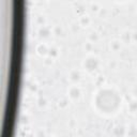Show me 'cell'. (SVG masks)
<instances>
[{
	"mask_svg": "<svg viewBox=\"0 0 137 137\" xmlns=\"http://www.w3.org/2000/svg\"><path fill=\"white\" fill-rule=\"evenodd\" d=\"M122 104L120 92L112 87H101L93 97V106L102 115L116 113Z\"/></svg>",
	"mask_w": 137,
	"mask_h": 137,
	"instance_id": "cell-1",
	"label": "cell"
},
{
	"mask_svg": "<svg viewBox=\"0 0 137 137\" xmlns=\"http://www.w3.org/2000/svg\"><path fill=\"white\" fill-rule=\"evenodd\" d=\"M83 65L85 67V70L87 72H90L92 73L94 72L95 70H98L99 68V65H100V61L97 57L94 56H88L85 58V60L83 62Z\"/></svg>",
	"mask_w": 137,
	"mask_h": 137,
	"instance_id": "cell-2",
	"label": "cell"
},
{
	"mask_svg": "<svg viewBox=\"0 0 137 137\" xmlns=\"http://www.w3.org/2000/svg\"><path fill=\"white\" fill-rule=\"evenodd\" d=\"M80 94H81V91H80V89H79L77 86H72V87H70V89H68V97H70L72 100L79 99Z\"/></svg>",
	"mask_w": 137,
	"mask_h": 137,
	"instance_id": "cell-3",
	"label": "cell"
},
{
	"mask_svg": "<svg viewBox=\"0 0 137 137\" xmlns=\"http://www.w3.org/2000/svg\"><path fill=\"white\" fill-rule=\"evenodd\" d=\"M38 33H39V35L41 36V38L45 39V38H48V36L52 34V30L49 29L47 26H44V25H42V26H41L40 28H39Z\"/></svg>",
	"mask_w": 137,
	"mask_h": 137,
	"instance_id": "cell-4",
	"label": "cell"
},
{
	"mask_svg": "<svg viewBox=\"0 0 137 137\" xmlns=\"http://www.w3.org/2000/svg\"><path fill=\"white\" fill-rule=\"evenodd\" d=\"M36 53H38L40 56H47L48 55V46L45 43H40L38 46H36Z\"/></svg>",
	"mask_w": 137,
	"mask_h": 137,
	"instance_id": "cell-5",
	"label": "cell"
},
{
	"mask_svg": "<svg viewBox=\"0 0 137 137\" xmlns=\"http://www.w3.org/2000/svg\"><path fill=\"white\" fill-rule=\"evenodd\" d=\"M70 79L72 81H74V83H77L80 79V73L77 70H72L70 72Z\"/></svg>",
	"mask_w": 137,
	"mask_h": 137,
	"instance_id": "cell-6",
	"label": "cell"
},
{
	"mask_svg": "<svg viewBox=\"0 0 137 137\" xmlns=\"http://www.w3.org/2000/svg\"><path fill=\"white\" fill-rule=\"evenodd\" d=\"M58 48L56 46H49L48 47V56L49 57H52V58H55V57H57L58 56Z\"/></svg>",
	"mask_w": 137,
	"mask_h": 137,
	"instance_id": "cell-7",
	"label": "cell"
},
{
	"mask_svg": "<svg viewBox=\"0 0 137 137\" xmlns=\"http://www.w3.org/2000/svg\"><path fill=\"white\" fill-rule=\"evenodd\" d=\"M121 40L123 41L124 43H129L130 41L132 40V33L129 32V31H125L121 34Z\"/></svg>",
	"mask_w": 137,
	"mask_h": 137,
	"instance_id": "cell-8",
	"label": "cell"
},
{
	"mask_svg": "<svg viewBox=\"0 0 137 137\" xmlns=\"http://www.w3.org/2000/svg\"><path fill=\"white\" fill-rule=\"evenodd\" d=\"M129 108L131 111H137V100L132 99L129 102Z\"/></svg>",
	"mask_w": 137,
	"mask_h": 137,
	"instance_id": "cell-9",
	"label": "cell"
},
{
	"mask_svg": "<svg viewBox=\"0 0 137 137\" xmlns=\"http://www.w3.org/2000/svg\"><path fill=\"white\" fill-rule=\"evenodd\" d=\"M113 133H115V135L117 136H122V135H124L125 134V129L123 126H117L115 130H113Z\"/></svg>",
	"mask_w": 137,
	"mask_h": 137,
	"instance_id": "cell-10",
	"label": "cell"
},
{
	"mask_svg": "<svg viewBox=\"0 0 137 137\" xmlns=\"http://www.w3.org/2000/svg\"><path fill=\"white\" fill-rule=\"evenodd\" d=\"M89 22H90V19H89L88 16H86V15L80 16V18H79V24H80L81 26H88Z\"/></svg>",
	"mask_w": 137,
	"mask_h": 137,
	"instance_id": "cell-11",
	"label": "cell"
},
{
	"mask_svg": "<svg viewBox=\"0 0 137 137\" xmlns=\"http://www.w3.org/2000/svg\"><path fill=\"white\" fill-rule=\"evenodd\" d=\"M120 42L119 41H117V40H115V41H112V42L110 43V47H111V49L112 51H118V49H120Z\"/></svg>",
	"mask_w": 137,
	"mask_h": 137,
	"instance_id": "cell-12",
	"label": "cell"
},
{
	"mask_svg": "<svg viewBox=\"0 0 137 137\" xmlns=\"http://www.w3.org/2000/svg\"><path fill=\"white\" fill-rule=\"evenodd\" d=\"M27 88H28L31 92H35V91L38 90V85L35 83H28L27 84Z\"/></svg>",
	"mask_w": 137,
	"mask_h": 137,
	"instance_id": "cell-13",
	"label": "cell"
},
{
	"mask_svg": "<svg viewBox=\"0 0 137 137\" xmlns=\"http://www.w3.org/2000/svg\"><path fill=\"white\" fill-rule=\"evenodd\" d=\"M46 103H47L46 99L43 98V95H40L39 99H38V105H39V106H41V107L45 106V105H46Z\"/></svg>",
	"mask_w": 137,
	"mask_h": 137,
	"instance_id": "cell-14",
	"label": "cell"
},
{
	"mask_svg": "<svg viewBox=\"0 0 137 137\" xmlns=\"http://www.w3.org/2000/svg\"><path fill=\"white\" fill-rule=\"evenodd\" d=\"M63 33V30H62V28L60 26H56L54 28V34L55 35H57V36H59V35H61Z\"/></svg>",
	"mask_w": 137,
	"mask_h": 137,
	"instance_id": "cell-15",
	"label": "cell"
},
{
	"mask_svg": "<svg viewBox=\"0 0 137 137\" xmlns=\"http://www.w3.org/2000/svg\"><path fill=\"white\" fill-rule=\"evenodd\" d=\"M75 11H76V13H77L78 15L83 16L84 13H85V8H84L83 6H77V8L75 9Z\"/></svg>",
	"mask_w": 137,
	"mask_h": 137,
	"instance_id": "cell-16",
	"label": "cell"
},
{
	"mask_svg": "<svg viewBox=\"0 0 137 137\" xmlns=\"http://www.w3.org/2000/svg\"><path fill=\"white\" fill-rule=\"evenodd\" d=\"M67 104H68L67 99H61L60 101H59V106H60L61 108H65L67 106Z\"/></svg>",
	"mask_w": 137,
	"mask_h": 137,
	"instance_id": "cell-17",
	"label": "cell"
},
{
	"mask_svg": "<svg viewBox=\"0 0 137 137\" xmlns=\"http://www.w3.org/2000/svg\"><path fill=\"white\" fill-rule=\"evenodd\" d=\"M89 39H90V41H92V42H95V41H98L99 35L97 32H91L89 35Z\"/></svg>",
	"mask_w": 137,
	"mask_h": 137,
	"instance_id": "cell-18",
	"label": "cell"
},
{
	"mask_svg": "<svg viewBox=\"0 0 137 137\" xmlns=\"http://www.w3.org/2000/svg\"><path fill=\"white\" fill-rule=\"evenodd\" d=\"M103 83H104V76L103 75H99L97 77V80H95V84H97L98 86H100V85H102Z\"/></svg>",
	"mask_w": 137,
	"mask_h": 137,
	"instance_id": "cell-19",
	"label": "cell"
},
{
	"mask_svg": "<svg viewBox=\"0 0 137 137\" xmlns=\"http://www.w3.org/2000/svg\"><path fill=\"white\" fill-rule=\"evenodd\" d=\"M44 62H45V64H52V62H53V58H52V57H49L48 55H47V56H45Z\"/></svg>",
	"mask_w": 137,
	"mask_h": 137,
	"instance_id": "cell-20",
	"label": "cell"
},
{
	"mask_svg": "<svg viewBox=\"0 0 137 137\" xmlns=\"http://www.w3.org/2000/svg\"><path fill=\"white\" fill-rule=\"evenodd\" d=\"M100 10V8L97 3H92L91 4V11H93V12H98Z\"/></svg>",
	"mask_w": 137,
	"mask_h": 137,
	"instance_id": "cell-21",
	"label": "cell"
},
{
	"mask_svg": "<svg viewBox=\"0 0 137 137\" xmlns=\"http://www.w3.org/2000/svg\"><path fill=\"white\" fill-rule=\"evenodd\" d=\"M36 21H38V24L43 25V24H44V21H45V18H44L43 16H39L38 18H36Z\"/></svg>",
	"mask_w": 137,
	"mask_h": 137,
	"instance_id": "cell-22",
	"label": "cell"
},
{
	"mask_svg": "<svg viewBox=\"0 0 137 137\" xmlns=\"http://www.w3.org/2000/svg\"><path fill=\"white\" fill-rule=\"evenodd\" d=\"M85 48H86V51H91L92 49V44L91 43H86V45H85Z\"/></svg>",
	"mask_w": 137,
	"mask_h": 137,
	"instance_id": "cell-23",
	"label": "cell"
},
{
	"mask_svg": "<svg viewBox=\"0 0 137 137\" xmlns=\"http://www.w3.org/2000/svg\"><path fill=\"white\" fill-rule=\"evenodd\" d=\"M132 40L136 41V42H137V31H135V32L132 33Z\"/></svg>",
	"mask_w": 137,
	"mask_h": 137,
	"instance_id": "cell-24",
	"label": "cell"
},
{
	"mask_svg": "<svg viewBox=\"0 0 137 137\" xmlns=\"http://www.w3.org/2000/svg\"><path fill=\"white\" fill-rule=\"evenodd\" d=\"M136 2H137V0H136Z\"/></svg>",
	"mask_w": 137,
	"mask_h": 137,
	"instance_id": "cell-25",
	"label": "cell"
}]
</instances>
